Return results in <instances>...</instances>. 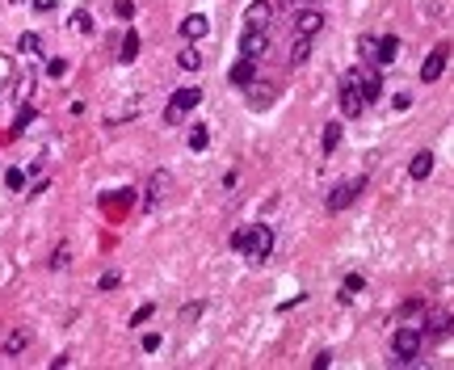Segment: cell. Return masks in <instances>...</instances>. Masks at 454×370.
Segmentation results:
<instances>
[{
  "mask_svg": "<svg viewBox=\"0 0 454 370\" xmlns=\"http://www.w3.org/2000/svg\"><path fill=\"white\" fill-rule=\"evenodd\" d=\"M408 177H413V181H425V177H433V151H417V156H413Z\"/></svg>",
  "mask_w": 454,
  "mask_h": 370,
  "instance_id": "obj_17",
  "label": "cell"
},
{
  "mask_svg": "<svg viewBox=\"0 0 454 370\" xmlns=\"http://www.w3.org/2000/svg\"><path fill=\"white\" fill-rule=\"evenodd\" d=\"M181 34H185L189 42H198V38H207V34H211V21L202 17V13H189V17L181 21Z\"/></svg>",
  "mask_w": 454,
  "mask_h": 370,
  "instance_id": "obj_15",
  "label": "cell"
},
{
  "mask_svg": "<svg viewBox=\"0 0 454 370\" xmlns=\"http://www.w3.org/2000/svg\"><path fill=\"white\" fill-rule=\"evenodd\" d=\"M34 118H38V114H34V105H26V110L17 114V122H13V135H21V131H26V127H30Z\"/></svg>",
  "mask_w": 454,
  "mask_h": 370,
  "instance_id": "obj_26",
  "label": "cell"
},
{
  "mask_svg": "<svg viewBox=\"0 0 454 370\" xmlns=\"http://www.w3.org/2000/svg\"><path fill=\"white\" fill-rule=\"evenodd\" d=\"M244 244H248V228H240V232L231 236V248H236V252H244Z\"/></svg>",
  "mask_w": 454,
  "mask_h": 370,
  "instance_id": "obj_33",
  "label": "cell"
},
{
  "mask_svg": "<svg viewBox=\"0 0 454 370\" xmlns=\"http://www.w3.org/2000/svg\"><path fill=\"white\" fill-rule=\"evenodd\" d=\"M274 252V228L269 223H257L248 228V244H244V257L252 261V266H261V261Z\"/></svg>",
  "mask_w": 454,
  "mask_h": 370,
  "instance_id": "obj_2",
  "label": "cell"
},
{
  "mask_svg": "<svg viewBox=\"0 0 454 370\" xmlns=\"http://www.w3.org/2000/svg\"><path fill=\"white\" fill-rule=\"evenodd\" d=\"M227 80H231L236 89H244L248 80H257V59H240V64H231V72H227Z\"/></svg>",
  "mask_w": 454,
  "mask_h": 370,
  "instance_id": "obj_16",
  "label": "cell"
},
{
  "mask_svg": "<svg viewBox=\"0 0 454 370\" xmlns=\"http://www.w3.org/2000/svg\"><path fill=\"white\" fill-rule=\"evenodd\" d=\"M72 26H76L80 34H93V17H88V9H76V17H72Z\"/></svg>",
  "mask_w": 454,
  "mask_h": 370,
  "instance_id": "obj_27",
  "label": "cell"
},
{
  "mask_svg": "<svg viewBox=\"0 0 454 370\" xmlns=\"http://www.w3.org/2000/svg\"><path fill=\"white\" fill-rule=\"evenodd\" d=\"M207 143H211V131H207V127H193V131H189V147H193V151H202Z\"/></svg>",
  "mask_w": 454,
  "mask_h": 370,
  "instance_id": "obj_24",
  "label": "cell"
},
{
  "mask_svg": "<svg viewBox=\"0 0 454 370\" xmlns=\"http://www.w3.org/2000/svg\"><path fill=\"white\" fill-rule=\"evenodd\" d=\"M114 13H118L122 21H131V17H135V5H131V0H114Z\"/></svg>",
  "mask_w": 454,
  "mask_h": 370,
  "instance_id": "obj_31",
  "label": "cell"
},
{
  "mask_svg": "<svg viewBox=\"0 0 454 370\" xmlns=\"http://www.w3.org/2000/svg\"><path fill=\"white\" fill-rule=\"evenodd\" d=\"M274 21V0H252L248 13H244V26H257V30H269Z\"/></svg>",
  "mask_w": 454,
  "mask_h": 370,
  "instance_id": "obj_9",
  "label": "cell"
},
{
  "mask_svg": "<svg viewBox=\"0 0 454 370\" xmlns=\"http://www.w3.org/2000/svg\"><path fill=\"white\" fill-rule=\"evenodd\" d=\"M366 189V177H349V181H341L332 194H328V210L337 215V210H345V206H353L358 202V194Z\"/></svg>",
  "mask_w": 454,
  "mask_h": 370,
  "instance_id": "obj_5",
  "label": "cell"
},
{
  "mask_svg": "<svg viewBox=\"0 0 454 370\" xmlns=\"http://www.w3.org/2000/svg\"><path fill=\"white\" fill-rule=\"evenodd\" d=\"M202 311H207V303H185V307H181V324H193Z\"/></svg>",
  "mask_w": 454,
  "mask_h": 370,
  "instance_id": "obj_25",
  "label": "cell"
},
{
  "mask_svg": "<svg viewBox=\"0 0 454 370\" xmlns=\"http://www.w3.org/2000/svg\"><path fill=\"white\" fill-rule=\"evenodd\" d=\"M395 59H399V38H395V34L379 38V42H375V64L387 68V64H395Z\"/></svg>",
  "mask_w": 454,
  "mask_h": 370,
  "instance_id": "obj_13",
  "label": "cell"
},
{
  "mask_svg": "<svg viewBox=\"0 0 454 370\" xmlns=\"http://www.w3.org/2000/svg\"><path fill=\"white\" fill-rule=\"evenodd\" d=\"M151 311H156V307H151V303H143V307H139V311L131 315V324H143V320H147V315H151Z\"/></svg>",
  "mask_w": 454,
  "mask_h": 370,
  "instance_id": "obj_34",
  "label": "cell"
},
{
  "mask_svg": "<svg viewBox=\"0 0 454 370\" xmlns=\"http://www.w3.org/2000/svg\"><path fill=\"white\" fill-rule=\"evenodd\" d=\"M341 110L349 118H358L366 110V101H362V89H358V72H345L341 76Z\"/></svg>",
  "mask_w": 454,
  "mask_h": 370,
  "instance_id": "obj_4",
  "label": "cell"
},
{
  "mask_svg": "<svg viewBox=\"0 0 454 370\" xmlns=\"http://www.w3.org/2000/svg\"><path fill=\"white\" fill-rule=\"evenodd\" d=\"M421 341H425V333H421V329L399 324V329H395V337H391V353H395V362H399V366H413V362H417V353H421Z\"/></svg>",
  "mask_w": 454,
  "mask_h": 370,
  "instance_id": "obj_1",
  "label": "cell"
},
{
  "mask_svg": "<svg viewBox=\"0 0 454 370\" xmlns=\"http://www.w3.org/2000/svg\"><path fill=\"white\" fill-rule=\"evenodd\" d=\"M446 55H450V46H437L433 55H429V59L421 64V80H425V84H433V80H437V76L446 72Z\"/></svg>",
  "mask_w": 454,
  "mask_h": 370,
  "instance_id": "obj_11",
  "label": "cell"
},
{
  "mask_svg": "<svg viewBox=\"0 0 454 370\" xmlns=\"http://www.w3.org/2000/svg\"><path fill=\"white\" fill-rule=\"evenodd\" d=\"M312 366H316V370H328V366H332V353H316V362H312Z\"/></svg>",
  "mask_w": 454,
  "mask_h": 370,
  "instance_id": "obj_36",
  "label": "cell"
},
{
  "mask_svg": "<svg viewBox=\"0 0 454 370\" xmlns=\"http://www.w3.org/2000/svg\"><path fill=\"white\" fill-rule=\"evenodd\" d=\"M320 30H324V13L320 9H299L294 13V34L299 38H316Z\"/></svg>",
  "mask_w": 454,
  "mask_h": 370,
  "instance_id": "obj_7",
  "label": "cell"
},
{
  "mask_svg": "<svg viewBox=\"0 0 454 370\" xmlns=\"http://www.w3.org/2000/svg\"><path fill=\"white\" fill-rule=\"evenodd\" d=\"M30 341H34V333L21 324V329H13L9 337H5V345H0V358H21L26 349H30Z\"/></svg>",
  "mask_w": 454,
  "mask_h": 370,
  "instance_id": "obj_8",
  "label": "cell"
},
{
  "mask_svg": "<svg viewBox=\"0 0 454 370\" xmlns=\"http://www.w3.org/2000/svg\"><path fill=\"white\" fill-rule=\"evenodd\" d=\"M248 110H265V105H274V84L265 80H248Z\"/></svg>",
  "mask_w": 454,
  "mask_h": 370,
  "instance_id": "obj_10",
  "label": "cell"
},
{
  "mask_svg": "<svg viewBox=\"0 0 454 370\" xmlns=\"http://www.w3.org/2000/svg\"><path fill=\"white\" fill-rule=\"evenodd\" d=\"M202 101V89H177L173 97H169V110H164V127H177L193 105Z\"/></svg>",
  "mask_w": 454,
  "mask_h": 370,
  "instance_id": "obj_3",
  "label": "cell"
},
{
  "mask_svg": "<svg viewBox=\"0 0 454 370\" xmlns=\"http://www.w3.org/2000/svg\"><path fill=\"white\" fill-rule=\"evenodd\" d=\"M177 68H181V72H198V68H202V50H198V46H181V50H177Z\"/></svg>",
  "mask_w": 454,
  "mask_h": 370,
  "instance_id": "obj_18",
  "label": "cell"
},
{
  "mask_svg": "<svg viewBox=\"0 0 454 370\" xmlns=\"http://www.w3.org/2000/svg\"><path fill=\"white\" fill-rule=\"evenodd\" d=\"M362 286H366V282H362V274H349V278H345V290H341V295H345V299H353V295H358Z\"/></svg>",
  "mask_w": 454,
  "mask_h": 370,
  "instance_id": "obj_28",
  "label": "cell"
},
{
  "mask_svg": "<svg viewBox=\"0 0 454 370\" xmlns=\"http://www.w3.org/2000/svg\"><path fill=\"white\" fill-rule=\"evenodd\" d=\"M337 143H341V122H328V127H324V151L332 156V151H337Z\"/></svg>",
  "mask_w": 454,
  "mask_h": 370,
  "instance_id": "obj_23",
  "label": "cell"
},
{
  "mask_svg": "<svg viewBox=\"0 0 454 370\" xmlns=\"http://www.w3.org/2000/svg\"><path fill=\"white\" fill-rule=\"evenodd\" d=\"M156 349H160V337L147 333V337H143V353H156Z\"/></svg>",
  "mask_w": 454,
  "mask_h": 370,
  "instance_id": "obj_35",
  "label": "cell"
},
{
  "mask_svg": "<svg viewBox=\"0 0 454 370\" xmlns=\"http://www.w3.org/2000/svg\"><path fill=\"white\" fill-rule=\"evenodd\" d=\"M265 50H269V30L244 26V34H240V55H244V59H261Z\"/></svg>",
  "mask_w": 454,
  "mask_h": 370,
  "instance_id": "obj_6",
  "label": "cell"
},
{
  "mask_svg": "<svg viewBox=\"0 0 454 370\" xmlns=\"http://www.w3.org/2000/svg\"><path fill=\"white\" fill-rule=\"evenodd\" d=\"M169 185H173L169 173H151V181H147V210H156V206H160V198H164Z\"/></svg>",
  "mask_w": 454,
  "mask_h": 370,
  "instance_id": "obj_14",
  "label": "cell"
},
{
  "mask_svg": "<svg viewBox=\"0 0 454 370\" xmlns=\"http://www.w3.org/2000/svg\"><path fill=\"white\" fill-rule=\"evenodd\" d=\"M64 266H72V244L68 240L55 244V252H50V270H64Z\"/></svg>",
  "mask_w": 454,
  "mask_h": 370,
  "instance_id": "obj_21",
  "label": "cell"
},
{
  "mask_svg": "<svg viewBox=\"0 0 454 370\" xmlns=\"http://www.w3.org/2000/svg\"><path fill=\"white\" fill-rule=\"evenodd\" d=\"M5 185H9V189H26V173H21V169H9V173H5Z\"/></svg>",
  "mask_w": 454,
  "mask_h": 370,
  "instance_id": "obj_29",
  "label": "cell"
},
{
  "mask_svg": "<svg viewBox=\"0 0 454 370\" xmlns=\"http://www.w3.org/2000/svg\"><path fill=\"white\" fill-rule=\"evenodd\" d=\"M358 89H362V101L370 105V101H379L383 97V76L370 68V72H358Z\"/></svg>",
  "mask_w": 454,
  "mask_h": 370,
  "instance_id": "obj_12",
  "label": "cell"
},
{
  "mask_svg": "<svg viewBox=\"0 0 454 370\" xmlns=\"http://www.w3.org/2000/svg\"><path fill=\"white\" fill-rule=\"evenodd\" d=\"M118 59H122V64H135V59H139V34H135V30L122 34V55H118Z\"/></svg>",
  "mask_w": 454,
  "mask_h": 370,
  "instance_id": "obj_20",
  "label": "cell"
},
{
  "mask_svg": "<svg viewBox=\"0 0 454 370\" xmlns=\"http://www.w3.org/2000/svg\"><path fill=\"white\" fill-rule=\"evenodd\" d=\"M308 59H312V38H299V34H294V46H290V68L308 64Z\"/></svg>",
  "mask_w": 454,
  "mask_h": 370,
  "instance_id": "obj_19",
  "label": "cell"
},
{
  "mask_svg": "<svg viewBox=\"0 0 454 370\" xmlns=\"http://www.w3.org/2000/svg\"><path fill=\"white\" fill-rule=\"evenodd\" d=\"M17 46H21V55H30V59H38V55H42V38H38V34H21V42H17Z\"/></svg>",
  "mask_w": 454,
  "mask_h": 370,
  "instance_id": "obj_22",
  "label": "cell"
},
{
  "mask_svg": "<svg viewBox=\"0 0 454 370\" xmlns=\"http://www.w3.org/2000/svg\"><path fill=\"white\" fill-rule=\"evenodd\" d=\"M64 72H68V59H50V64H46V76H50V80H59Z\"/></svg>",
  "mask_w": 454,
  "mask_h": 370,
  "instance_id": "obj_30",
  "label": "cell"
},
{
  "mask_svg": "<svg viewBox=\"0 0 454 370\" xmlns=\"http://www.w3.org/2000/svg\"><path fill=\"white\" fill-rule=\"evenodd\" d=\"M114 286H118V274H101L97 278V290H114Z\"/></svg>",
  "mask_w": 454,
  "mask_h": 370,
  "instance_id": "obj_32",
  "label": "cell"
}]
</instances>
